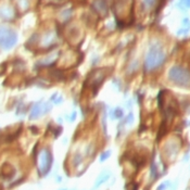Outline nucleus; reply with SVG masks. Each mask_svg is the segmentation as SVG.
Instances as JSON below:
<instances>
[{
  "label": "nucleus",
  "mask_w": 190,
  "mask_h": 190,
  "mask_svg": "<svg viewBox=\"0 0 190 190\" xmlns=\"http://www.w3.org/2000/svg\"><path fill=\"white\" fill-rule=\"evenodd\" d=\"M166 54L160 44H153L149 49L145 60V69L147 72L154 71L164 63Z\"/></svg>",
  "instance_id": "1"
},
{
  "label": "nucleus",
  "mask_w": 190,
  "mask_h": 190,
  "mask_svg": "<svg viewBox=\"0 0 190 190\" xmlns=\"http://www.w3.org/2000/svg\"><path fill=\"white\" fill-rule=\"evenodd\" d=\"M52 164H53V156L51 151L45 147L39 151L37 158V170L39 175L42 177L47 176L51 170Z\"/></svg>",
  "instance_id": "2"
},
{
  "label": "nucleus",
  "mask_w": 190,
  "mask_h": 190,
  "mask_svg": "<svg viewBox=\"0 0 190 190\" xmlns=\"http://www.w3.org/2000/svg\"><path fill=\"white\" fill-rule=\"evenodd\" d=\"M168 78L181 87H190V71L179 65L173 66L168 72Z\"/></svg>",
  "instance_id": "3"
},
{
  "label": "nucleus",
  "mask_w": 190,
  "mask_h": 190,
  "mask_svg": "<svg viewBox=\"0 0 190 190\" xmlns=\"http://www.w3.org/2000/svg\"><path fill=\"white\" fill-rule=\"evenodd\" d=\"M17 42V35L9 27H0V48L10 50Z\"/></svg>",
  "instance_id": "4"
},
{
  "label": "nucleus",
  "mask_w": 190,
  "mask_h": 190,
  "mask_svg": "<svg viewBox=\"0 0 190 190\" xmlns=\"http://www.w3.org/2000/svg\"><path fill=\"white\" fill-rule=\"evenodd\" d=\"M179 151V145H178L177 141L175 140H170L165 143V146H164V153H165V156L167 159H172L173 160L174 158L176 156V154L178 153Z\"/></svg>",
  "instance_id": "5"
},
{
  "label": "nucleus",
  "mask_w": 190,
  "mask_h": 190,
  "mask_svg": "<svg viewBox=\"0 0 190 190\" xmlns=\"http://www.w3.org/2000/svg\"><path fill=\"white\" fill-rule=\"evenodd\" d=\"M15 174H16V170H15V168L13 167L12 165H10V164H5V165L2 166V168H1V174H0V176L2 177L3 180L10 181V180H12L13 178H14Z\"/></svg>",
  "instance_id": "6"
},
{
  "label": "nucleus",
  "mask_w": 190,
  "mask_h": 190,
  "mask_svg": "<svg viewBox=\"0 0 190 190\" xmlns=\"http://www.w3.org/2000/svg\"><path fill=\"white\" fill-rule=\"evenodd\" d=\"M110 177H111V172H109V170H103V172H101V173L98 175V177L96 178V181H95V185L92 189L94 190L98 189L100 186L103 185L106 181H108V180L110 179Z\"/></svg>",
  "instance_id": "7"
},
{
  "label": "nucleus",
  "mask_w": 190,
  "mask_h": 190,
  "mask_svg": "<svg viewBox=\"0 0 190 190\" xmlns=\"http://www.w3.org/2000/svg\"><path fill=\"white\" fill-rule=\"evenodd\" d=\"M42 114H44V104L41 102H37L33 106L32 110H30V120H36Z\"/></svg>",
  "instance_id": "8"
},
{
  "label": "nucleus",
  "mask_w": 190,
  "mask_h": 190,
  "mask_svg": "<svg viewBox=\"0 0 190 190\" xmlns=\"http://www.w3.org/2000/svg\"><path fill=\"white\" fill-rule=\"evenodd\" d=\"M0 16L2 17V19L9 20V19H11L13 16V10L9 7L0 8Z\"/></svg>",
  "instance_id": "9"
},
{
  "label": "nucleus",
  "mask_w": 190,
  "mask_h": 190,
  "mask_svg": "<svg viewBox=\"0 0 190 190\" xmlns=\"http://www.w3.org/2000/svg\"><path fill=\"white\" fill-rule=\"evenodd\" d=\"M96 2H97V3H99V5H95V3H94L95 8H96L97 10H98L99 12L101 13V14H106V13L108 12V9H106V2H104L103 0H97Z\"/></svg>",
  "instance_id": "10"
},
{
  "label": "nucleus",
  "mask_w": 190,
  "mask_h": 190,
  "mask_svg": "<svg viewBox=\"0 0 190 190\" xmlns=\"http://www.w3.org/2000/svg\"><path fill=\"white\" fill-rule=\"evenodd\" d=\"M123 115H124L123 110H122L121 108L114 109L113 111L111 112V119L112 120H120V119L123 117Z\"/></svg>",
  "instance_id": "11"
},
{
  "label": "nucleus",
  "mask_w": 190,
  "mask_h": 190,
  "mask_svg": "<svg viewBox=\"0 0 190 190\" xmlns=\"http://www.w3.org/2000/svg\"><path fill=\"white\" fill-rule=\"evenodd\" d=\"M83 159H84L83 154H81L79 151H77L74 156H73V158H72V163H73V165H74V166H78V164H81V161H83Z\"/></svg>",
  "instance_id": "12"
},
{
  "label": "nucleus",
  "mask_w": 190,
  "mask_h": 190,
  "mask_svg": "<svg viewBox=\"0 0 190 190\" xmlns=\"http://www.w3.org/2000/svg\"><path fill=\"white\" fill-rule=\"evenodd\" d=\"M111 154H112V151L111 150H106V151H104L103 153H101V156H100V158H99V161L101 163H103V162H106V160H108L110 156H111Z\"/></svg>",
  "instance_id": "13"
},
{
  "label": "nucleus",
  "mask_w": 190,
  "mask_h": 190,
  "mask_svg": "<svg viewBox=\"0 0 190 190\" xmlns=\"http://www.w3.org/2000/svg\"><path fill=\"white\" fill-rule=\"evenodd\" d=\"M151 178L153 179L158 178V167H156V163H152V165H151Z\"/></svg>",
  "instance_id": "14"
},
{
  "label": "nucleus",
  "mask_w": 190,
  "mask_h": 190,
  "mask_svg": "<svg viewBox=\"0 0 190 190\" xmlns=\"http://www.w3.org/2000/svg\"><path fill=\"white\" fill-rule=\"evenodd\" d=\"M168 186H170V181H164V183H162L159 186L156 190H165V189H167Z\"/></svg>",
  "instance_id": "15"
},
{
  "label": "nucleus",
  "mask_w": 190,
  "mask_h": 190,
  "mask_svg": "<svg viewBox=\"0 0 190 190\" xmlns=\"http://www.w3.org/2000/svg\"><path fill=\"white\" fill-rule=\"evenodd\" d=\"M134 122V116L133 114H128V116H127V119H126V124L128 123V124H131Z\"/></svg>",
  "instance_id": "16"
},
{
  "label": "nucleus",
  "mask_w": 190,
  "mask_h": 190,
  "mask_svg": "<svg viewBox=\"0 0 190 190\" xmlns=\"http://www.w3.org/2000/svg\"><path fill=\"white\" fill-rule=\"evenodd\" d=\"M143 2H145L146 5H148V7H151L153 3L156 2V0H143Z\"/></svg>",
  "instance_id": "17"
},
{
  "label": "nucleus",
  "mask_w": 190,
  "mask_h": 190,
  "mask_svg": "<svg viewBox=\"0 0 190 190\" xmlns=\"http://www.w3.org/2000/svg\"><path fill=\"white\" fill-rule=\"evenodd\" d=\"M75 119H76V112H73V113H72V115H71V117H70L69 120H70V122L72 123V122L74 121Z\"/></svg>",
  "instance_id": "18"
},
{
  "label": "nucleus",
  "mask_w": 190,
  "mask_h": 190,
  "mask_svg": "<svg viewBox=\"0 0 190 190\" xmlns=\"http://www.w3.org/2000/svg\"><path fill=\"white\" fill-rule=\"evenodd\" d=\"M62 102H63V98H62V97H59V99H57V100L54 101V103L60 104V103H62Z\"/></svg>",
  "instance_id": "19"
},
{
  "label": "nucleus",
  "mask_w": 190,
  "mask_h": 190,
  "mask_svg": "<svg viewBox=\"0 0 190 190\" xmlns=\"http://www.w3.org/2000/svg\"><path fill=\"white\" fill-rule=\"evenodd\" d=\"M181 2L185 3L186 7H188V8L190 7V0H181Z\"/></svg>",
  "instance_id": "20"
},
{
  "label": "nucleus",
  "mask_w": 190,
  "mask_h": 190,
  "mask_svg": "<svg viewBox=\"0 0 190 190\" xmlns=\"http://www.w3.org/2000/svg\"><path fill=\"white\" fill-rule=\"evenodd\" d=\"M61 180H62V178L60 177V176H59V177H57V181H59V183H60V181H61Z\"/></svg>",
  "instance_id": "21"
},
{
  "label": "nucleus",
  "mask_w": 190,
  "mask_h": 190,
  "mask_svg": "<svg viewBox=\"0 0 190 190\" xmlns=\"http://www.w3.org/2000/svg\"><path fill=\"white\" fill-rule=\"evenodd\" d=\"M186 190H190V187H188V188H187V189H186Z\"/></svg>",
  "instance_id": "22"
},
{
  "label": "nucleus",
  "mask_w": 190,
  "mask_h": 190,
  "mask_svg": "<svg viewBox=\"0 0 190 190\" xmlns=\"http://www.w3.org/2000/svg\"><path fill=\"white\" fill-rule=\"evenodd\" d=\"M60 190H66V189H60Z\"/></svg>",
  "instance_id": "23"
}]
</instances>
